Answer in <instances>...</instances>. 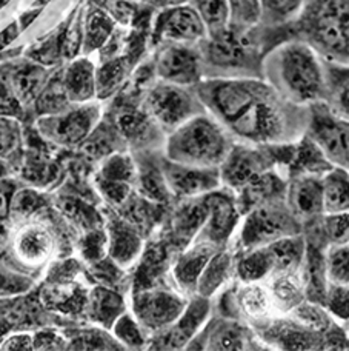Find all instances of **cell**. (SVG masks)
<instances>
[{"instance_id": "cell-52", "label": "cell", "mask_w": 349, "mask_h": 351, "mask_svg": "<svg viewBox=\"0 0 349 351\" xmlns=\"http://www.w3.org/2000/svg\"><path fill=\"white\" fill-rule=\"evenodd\" d=\"M18 108H21V104L17 102L14 94L11 93L10 86L0 74V116L14 114Z\"/></svg>"}, {"instance_id": "cell-58", "label": "cell", "mask_w": 349, "mask_h": 351, "mask_svg": "<svg viewBox=\"0 0 349 351\" xmlns=\"http://www.w3.org/2000/svg\"><path fill=\"white\" fill-rule=\"evenodd\" d=\"M2 171H3V164H2V160H0V174H2Z\"/></svg>"}, {"instance_id": "cell-24", "label": "cell", "mask_w": 349, "mask_h": 351, "mask_svg": "<svg viewBox=\"0 0 349 351\" xmlns=\"http://www.w3.org/2000/svg\"><path fill=\"white\" fill-rule=\"evenodd\" d=\"M263 282L279 315H288L297 305L307 300L300 269L272 273Z\"/></svg>"}, {"instance_id": "cell-39", "label": "cell", "mask_w": 349, "mask_h": 351, "mask_svg": "<svg viewBox=\"0 0 349 351\" xmlns=\"http://www.w3.org/2000/svg\"><path fill=\"white\" fill-rule=\"evenodd\" d=\"M137 182L142 196L153 204H165L172 196L166 185L161 167L148 165L145 168H137Z\"/></svg>"}, {"instance_id": "cell-29", "label": "cell", "mask_w": 349, "mask_h": 351, "mask_svg": "<svg viewBox=\"0 0 349 351\" xmlns=\"http://www.w3.org/2000/svg\"><path fill=\"white\" fill-rule=\"evenodd\" d=\"M53 247L54 242L51 234L40 225H27L17 234L14 242L16 254L25 263H33V265L45 262L51 254Z\"/></svg>"}, {"instance_id": "cell-8", "label": "cell", "mask_w": 349, "mask_h": 351, "mask_svg": "<svg viewBox=\"0 0 349 351\" xmlns=\"http://www.w3.org/2000/svg\"><path fill=\"white\" fill-rule=\"evenodd\" d=\"M142 106L166 134L191 117L207 111L194 86L174 85L159 79L146 88Z\"/></svg>"}, {"instance_id": "cell-32", "label": "cell", "mask_w": 349, "mask_h": 351, "mask_svg": "<svg viewBox=\"0 0 349 351\" xmlns=\"http://www.w3.org/2000/svg\"><path fill=\"white\" fill-rule=\"evenodd\" d=\"M90 316L105 328H111L116 319L127 311V302L120 293L108 287H96L88 299Z\"/></svg>"}, {"instance_id": "cell-49", "label": "cell", "mask_w": 349, "mask_h": 351, "mask_svg": "<svg viewBox=\"0 0 349 351\" xmlns=\"http://www.w3.org/2000/svg\"><path fill=\"white\" fill-rule=\"evenodd\" d=\"M18 143L17 123L11 119L0 116V159L14 152Z\"/></svg>"}, {"instance_id": "cell-54", "label": "cell", "mask_w": 349, "mask_h": 351, "mask_svg": "<svg viewBox=\"0 0 349 351\" xmlns=\"http://www.w3.org/2000/svg\"><path fill=\"white\" fill-rule=\"evenodd\" d=\"M6 241H8V234H6V230L3 228V225L0 223V253H2L6 247Z\"/></svg>"}, {"instance_id": "cell-25", "label": "cell", "mask_w": 349, "mask_h": 351, "mask_svg": "<svg viewBox=\"0 0 349 351\" xmlns=\"http://www.w3.org/2000/svg\"><path fill=\"white\" fill-rule=\"evenodd\" d=\"M235 278V250L222 247L207 263L197 282L196 294L213 299L223 287Z\"/></svg>"}, {"instance_id": "cell-41", "label": "cell", "mask_w": 349, "mask_h": 351, "mask_svg": "<svg viewBox=\"0 0 349 351\" xmlns=\"http://www.w3.org/2000/svg\"><path fill=\"white\" fill-rule=\"evenodd\" d=\"M325 265L329 284L349 285V242L328 245L325 250Z\"/></svg>"}, {"instance_id": "cell-10", "label": "cell", "mask_w": 349, "mask_h": 351, "mask_svg": "<svg viewBox=\"0 0 349 351\" xmlns=\"http://www.w3.org/2000/svg\"><path fill=\"white\" fill-rule=\"evenodd\" d=\"M188 300L186 294L180 290L176 291L165 287H148L134 293L131 311L153 336L170 327L182 315Z\"/></svg>"}, {"instance_id": "cell-57", "label": "cell", "mask_w": 349, "mask_h": 351, "mask_svg": "<svg viewBox=\"0 0 349 351\" xmlns=\"http://www.w3.org/2000/svg\"><path fill=\"white\" fill-rule=\"evenodd\" d=\"M5 287H6V279H5V276L2 274V271H0V291H2Z\"/></svg>"}, {"instance_id": "cell-31", "label": "cell", "mask_w": 349, "mask_h": 351, "mask_svg": "<svg viewBox=\"0 0 349 351\" xmlns=\"http://www.w3.org/2000/svg\"><path fill=\"white\" fill-rule=\"evenodd\" d=\"M323 215L349 211V171L334 167L322 178Z\"/></svg>"}, {"instance_id": "cell-19", "label": "cell", "mask_w": 349, "mask_h": 351, "mask_svg": "<svg viewBox=\"0 0 349 351\" xmlns=\"http://www.w3.org/2000/svg\"><path fill=\"white\" fill-rule=\"evenodd\" d=\"M231 287L237 317L246 322L254 331L279 316L265 282H240L235 279V284Z\"/></svg>"}, {"instance_id": "cell-1", "label": "cell", "mask_w": 349, "mask_h": 351, "mask_svg": "<svg viewBox=\"0 0 349 351\" xmlns=\"http://www.w3.org/2000/svg\"><path fill=\"white\" fill-rule=\"evenodd\" d=\"M194 90L235 142L292 143L307 133L309 106L291 104L263 77H203Z\"/></svg>"}, {"instance_id": "cell-60", "label": "cell", "mask_w": 349, "mask_h": 351, "mask_svg": "<svg viewBox=\"0 0 349 351\" xmlns=\"http://www.w3.org/2000/svg\"><path fill=\"white\" fill-rule=\"evenodd\" d=\"M348 333H349V331H348Z\"/></svg>"}, {"instance_id": "cell-46", "label": "cell", "mask_w": 349, "mask_h": 351, "mask_svg": "<svg viewBox=\"0 0 349 351\" xmlns=\"http://www.w3.org/2000/svg\"><path fill=\"white\" fill-rule=\"evenodd\" d=\"M231 25L239 28L257 27L261 19L260 0H229Z\"/></svg>"}, {"instance_id": "cell-28", "label": "cell", "mask_w": 349, "mask_h": 351, "mask_svg": "<svg viewBox=\"0 0 349 351\" xmlns=\"http://www.w3.org/2000/svg\"><path fill=\"white\" fill-rule=\"evenodd\" d=\"M276 271L270 245L235 252V279L240 282H263Z\"/></svg>"}, {"instance_id": "cell-45", "label": "cell", "mask_w": 349, "mask_h": 351, "mask_svg": "<svg viewBox=\"0 0 349 351\" xmlns=\"http://www.w3.org/2000/svg\"><path fill=\"white\" fill-rule=\"evenodd\" d=\"M322 304L335 321L349 324V285L329 284Z\"/></svg>"}, {"instance_id": "cell-56", "label": "cell", "mask_w": 349, "mask_h": 351, "mask_svg": "<svg viewBox=\"0 0 349 351\" xmlns=\"http://www.w3.org/2000/svg\"><path fill=\"white\" fill-rule=\"evenodd\" d=\"M190 0H165V6L166 5H177V3H188Z\"/></svg>"}, {"instance_id": "cell-12", "label": "cell", "mask_w": 349, "mask_h": 351, "mask_svg": "<svg viewBox=\"0 0 349 351\" xmlns=\"http://www.w3.org/2000/svg\"><path fill=\"white\" fill-rule=\"evenodd\" d=\"M207 28L190 3L166 5L160 8L153 23V43L164 42L197 45L207 37Z\"/></svg>"}, {"instance_id": "cell-37", "label": "cell", "mask_w": 349, "mask_h": 351, "mask_svg": "<svg viewBox=\"0 0 349 351\" xmlns=\"http://www.w3.org/2000/svg\"><path fill=\"white\" fill-rule=\"evenodd\" d=\"M288 315L297 321L303 327H307L317 333L328 335L329 331L334 330L340 322L329 315L328 310L323 306V304L313 302V300H303L300 305H297L294 310Z\"/></svg>"}, {"instance_id": "cell-43", "label": "cell", "mask_w": 349, "mask_h": 351, "mask_svg": "<svg viewBox=\"0 0 349 351\" xmlns=\"http://www.w3.org/2000/svg\"><path fill=\"white\" fill-rule=\"evenodd\" d=\"M99 178L105 180L133 184V182L137 180V165L131 156L123 153H113L103 160Z\"/></svg>"}, {"instance_id": "cell-27", "label": "cell", "mask_w": 349, "mask_h": 351, "mask_svg": "<svg viewBox=\"0 0 349 351\" xmlns=\"http://www.w3.org/2000/svg\"><path fill=\"white\" fill-rule=\"evenodd\" d=\"M185 200L186 202H183L172 219L174 239L182 250L196 239L207 219V205L203 197Z\"/></svg>"}, {"instance_id": "cell-6", "label": "cell", "mask_w": 349, "mask_h": 351, "mask_svg": "<svg viewBox=\"0 0 349 351\" xmlns=\"http://www.w3.org/2000/svg\"><path fill=\"white\" fill-rule=\"evenodd\" d=\"M296 142L292 143H245L235 142L220 165L222 186L237 191L257 176L271 170L286 174L294 159Z\"/></svg>"}, {"instance_id": "cell-16", "label": "cell", "mask_w": 349, "mask_h": 351, "mask_svg": "<svg viewBox=\"0 0 349 351\" xmlns=\"http://www.w3.org/2000/svg\"><path fill=\"white\" fill-rule=\"evenodd\" d=\"M196 343H201L197 348L202 350H265L266 346L260 341L257 333L249 327L246 322L231 317H219L201 330L192 342L188 346L191 348Z\"/></svg>"}, {"instance_id": "cell-3", "label": "cell", "mask_w": 349, "mask_h": 351, "mask_svg": "<svg viewBox=\"0 0 349 351\" xmlns=\"http://www.w3.org/2000/svg\"><path fill=\"white\" fill-rule=\"evenodd\" d=\"M289 29L325 62L349 66V0H305Z\"/></svg>"}, {"instance_id": "cell-7", "label": "cell", "mask_w": 349, "mask_h": 351, "mask_svg": "<svg viewBox=\"0 0 349 351\" xmlns=\"http://www.w3.org/2000/svg\"><path fill=\"white\" fill-rule=\"evenodd\" d=\"M303 233V223L292 215L285 199L272 200L242 216L235 231V252L257 248L282 237Z\"/></svg>"}, {"instance_id": "cell-13", "label": "cell", "mask_w": 349, "mask_h": 351, "mask_svg": "<svg viewBox=\"0 0 349 351\" xmlns=\"http://www.w3.org/2000/svg\"><path fill=\"white\" fill-rule=\"evenodd\" d=\"M101 119L99 105H83L74 110H65L59 114L45 116L39 121V130L64 147H76L88 139Z\"/></svg>"}, {"instance_id": "cell-22", "label": "cell", "mask_w": 349, "mask_h": 351, "mask_svg": "<svg viewBox=\"0 0 349 351\" xmlns=\"http://www.w3.org/2000/svg\"><path fill=\"white\" fill-rule=\"evenodd\" d=\"M286 186H288V176L280 170L266 171L246 182L234 191L242 216L255 206L285 199Z\"/></svg>"}, {"instance_id": "cell-11", "label": "cell", "mask_w": 349, "mask_h": 351, "mask_svg": "<svg viewBox=\"0 0 349 351\" xmlns=\"http://www.w3.org/2000/svg\"><path fill=\"white\" fill-rule=\"evenodd\" d=\"M155 77L182 86H196L203 76L201 48L192 43H159L153 60Z\"/></svg>"}, {"instance_id": "cell-55", "label": "cell", "mask_w": 349, "mask_h": 351, "mask_svg": "<svg viewBox=\"0 0 349 351\" xmlns=\"http://www.w3.org/2000/svg\"><path fill=\"white\" fill-rule=\"evenodd\" d=\"M143 3L148 6H154V8H164L165 0H142Z\"/></svg>"}, {"instance_id": "cell-18", "label": "cell", "mask_w": 349, "mask_h": 351, "mask_svg": "<svg viewBox=\"0 0 349 351\" xmlns=\"http://www.w3.org/2000/svg\"><path fill=\"white\" fill-rule=\"evenodd\" d=\"M285 202L303 225L323 216L322 176L291 174L288 176Z\"/></svg>"}, {"instance_id": "cell-4", "label": "cell", "mask_w": 349, "mask_h": 351, "mask_svg": "<svg viewBox=\"0 0 349 351\" xmlns=\"http://www.w3.org/2000/svg\"><path fill=\"white\" fill-rule=\"evenodd\" d=\"M205 77H261L268 53L260 23L253 28L229 27L198 43Z\"/></svg>"}, {"instance_id": "cell-38", "label": "cell", "mask_w": 349, "mask_h": 351, "mask_svg": "<svg viewBox=\"0 0 349 351\" xmlns=\"http://www.w3.org/2000/svg\"><path fill=\"white\" fill-rule=\"evenodd\" d=\"M131 65L128 58L108 59L105 64L96 70V94L105 99L118 90L129 74Z\"/></svg>"}, {"instance_id": "cell-53", "label": "cell", "mask_w": 349, "mask_h": 351, "mask_svg": "<svg viewBox=\"0 0 349 351\" xmlns=\"http://www.w3.org/2000/svg\"><path fill=\"white\" fill-rule=\"evenodd\" d=\"M12 199H14V186L10 182L0 180V221L8 217L12 206Z\"/></svg>"}, {"instance_id": "cell-40", "label": "cell", "mask_w": 349, "mask_h": 351, "mask_svg": "<svg viewBox=\"0 0 349 351\" xmlns=\"http://www.w3.org/2000/svg\"><path fill=\"white\" fill-rule=\"evenodd\" d=\"M263 27H282L291 23L300 12L305 0H260Z\"/></svg>"}, {"instance_id": "cell-17", "label": "cell", "mask_w": 349, "mask_h": 351, "mask_svg": "<svg viewBox=\"0 0 349 351\" xmlns=\"http://www.w3.org/2000/svg\"><path fill=\"white\" fill-rule=\"evenodd\" d=\"M160 167L171 194L180 199L203 197L222 186L219 168L185 165L166 158Z\"/></svg>"}, {"instance_id": "cell-15", "label": "cell", "mask_w": 349, "mask_h": 351, "mask_svg": "<svg viewBox=\"0 0 349 351\" xmlns=\"http://www.w3.org/2000/svg\"><path fill=\"white\" fill-rule=\"evenodd\" d=\"M203 200L207 205V219L197 236H202L219 247L229 245L242 221L235 193L227 186H220L203 196Z\"/></svg>"}, {"instance_id": "cell-51", "label": "cell", "mask_w": 349, "mask_h": 351, "mask_svg": "<svg viewBox=\"0 0 349 351\" xmlns=\"http://www.w3.org/2000/svg\"><path fill=\"white\" fill-rule=\"evenodd\" d=\"M0 350H11V351H28L34 350V336L27 333H16L10 335L8 337L0 342Z\"/></svg>"}, {"instance_id": "cell-50", "label": "cell", "mask_w": 349, "mask_h": 351, "mask_svg": "<svg viewBox=\"0 0 349 351\" xmlns=\"http://www.w3.org/2000/svg\"><path fill=\"white\" fill-rule=\"evenodd\" d=\"M66 341L53 330L39 331L34 335V350H65Z\"/></svg>"}, {"instance_id": "cell-9", "label": "cell", "mask_w": 349, "mask_h": 351, "mask_svg": "<svg viewBox=\"0 0 349 351\" xmlns=\"http://www.w3.org/2000/svg\"><path fill=\"white\" fill-rule=\"evenodd\" d=\"M334 167L349 171V121L323 102L309 105L307 133Z\"/></svg>"}, {"instance_id": "cell-34", "label": "cell", "mask_w": 349, "mask_h": 351, "mask_svg": "<svg viewBox=\"0 0 349 351\" xmlns=\"http://www.w3.org/2000/svg\"><path fill=\"white\" fill-rule=\"evenodd\" d=\"M116 21L113 16L97 2L90 6L83 27V49L91 53L105 47L114 33Z\"/></svg>"}, {"instance_id": "cell-44", "label": "cell", "mask_w": 349, "mask_h": 351, "mask_svg": "<svg viewBox=\"0 0 349 351\" xmlns=\"http://www.w3.org/2000/svg\"><path fill=\"white\" fill-rule=\"evenodd\" d=\"M317 228L326 245L349 242V211L339 215H323L317 219Z\"/></svg>"}, {"instance_id": "cell-36", "label": "cell", "mask_w": 349, "mask_h": 351, "mask_svg": "<svg viewBox=\"0 0 349 351\" xmlns=\"http://www.w3.org/2000/svg\"><path fill=\"white\" fill-rule=\"evenodd\" d=\"M111 331H113L116 341L128 350L148 348L149 339H151V335L139 322V319L133 315V311L128 310L116 319Z\"/></svg>"}, {"instance_id": "cell-2", "label": "cell", "mask_w": 349, "mask_h": 351, "mask_svg": "<svg viewBox=\"0 0 349 351\" xmlns=\"http://www.w3.org/2000/svg\"><path fill=\"white\" fill-rule=\"evenodd\" d=\"M261 77L294 105L309 106L325 97V60L303 40H285L268 51Z\"/></svg>"}, {"instance_id": "cell-14", "label": "cell", "mask_w": 349, "mask_h": 351, "mask_svg": "<svg viewBox=\"0 0 349 351\" xmlns=\"http://www.w3.org/2000/svg\"><path fill=\"white\" fill-rule=\"evenodd\" d=\"M211 316V299L192 294L185 310L170 327L151 336L148 348L151 350H183L201 333Z\"/></svg>"}, {"instance_id": "cell-21", "label": "cell", "mask_w": 349, "mask_h": 351, "mask_svg": "<svg viewBox=\"0 0 349 351\" xmlns=\"http://www.w3.org/2000/svg\"><path fill=\"white\" fill-rule=\"evenodd\" d=\"M0 74L21 105L36 102L49 80V73L45 65L37 64L34 60L10 62L2 68Z\"/></svg>"}, {"instance_id": "cell-42", "label": "cell", "mask_w": 349, "mask_h": 351, "mask_svg": "<svg viewBox=\"0 0 349 351\" xmlns=\"http://www.w3.org/2000/svg\"><path fill=\"white\" fill-rule=\"evenodd\" d=\"M70 99H68L62 77H55L48 80L47 86L43 88L39 97L36 99V108L39 110L40 114L51 116L59 114V112L68 110L70 106Z\"/></svg>"}, {"instance_id": "cell-33", "label": "cell", "mask_w": 349, "mask_h": 351, "mask_svg": "<svg viewBox=\"0 0 349 351\" xmlns=\"http://www.w3.org/2000/svg\"><path fill=\"white\" fill-rule=\"evenodd\" d=\"M326 90L325 102L335 114L349 121V66L325 62Z\"/></svg>"}, {"instance_id": "cell-59", "label": "cell", "mask_w": 349, "mask_h": 351, "mask_svg": "<svg viewBox=\"0 0 349 351\" xmlns=\"http://www.w3.org/2000/svg\"><path fill=\"white\" fill-rule=\"evenodd\" d=\"M129 2H142V0H129Z\"/></svg>"}, {"instance_id": "cell-30", "label": "cell", "mask_w": 349, "mask_h": 351, "mask_svg": "<svg viewBox=\"0 0 349 351\" xmlns=\"http://www.w3.org/2000/svg\"><path fill=\"white\" fill-rule=\"evenodd\" d=\"M117 130L120 131L122 137L137 147H146L151 143L157 131H161L153 117L148 114L145 108H125L117 116Z\"/></svg>"}, {"instance_id": "cell-5", "label": "cell", "mask_w": 349, "mask_h": 351, "mask_svg": "<svg viewBox=\"0 0 349 351\" xmlns=\"http://www.w3.org/2000/svg\"><path fill=\"white\" fill-rule=\"evenodd\" d=\"M234 143L228 130L205 111L168 133L165 158L185 165L220 168Z\"/></svg>"}, {"instance_id": "cell-23", "label": "cell", "mask_w": 349, "mask_h": 351, "mask_svg": "<svg viewBox=\"0 0 349 351\" xmlns=\"http://www.w3.org/2000/svg\"><path fill=\"white\" fill-rule=\"evenodd\" d=\"M143 237L131 221L116 217L108 227V254L120 268H128L140 258Z\"/></svg>"}, {"instance_id": "cell-20", "label": "cell", "mask_w": 349, "mask_h": 351, "mask_svg": "<svg viewBox=\"0 0 349 351\" xmlns=\"http://www.w3.org/2000/svg\"><path fill=\"white\" fill-rule=\"evenodd\" d=\"M220 248L222 247L217 243L197 236L190 245L182 250L172 265V278L180 291L185 293L186 296L196 294L197 282L201 279L205 267Z\"/></svg>"}, {"instance_id": "cell-35", "label": "cell", "mask_w": 349, "mask_h": 351, "mask_svg": "<svg viewBox=\"0 0 349 351\" xmlns=\"http://www.w3.org/2000/svg\"><path fill=\"white\" fill-rule=\"evenodd\" d=\"M207 28L208 36H217L231 27L229 0H190Z\"/></svg>"}, {"instance_id": "cell-48", "label": "cell", "mask_w": 349, "mask_h": 351, "mask_svg": "<svg viewBox=\"0 0 349 351\" xmlns=\"http://www.w3.org/2000/svg\"><path fill=\"white\" fill-rule=\"evenodd\" d=\"M97 186L103 194V197L114 206H122L127 204L131 197V191H133V184H128V182L105 180L101 178L97 179Z\"/></svg>"}, {"instance_id": "cell-47", "label": "cell", "mask_w": 349, "mask_h": 351, "mask_svg": "<svg viewBox=\"0 0 349 351\" xmlns=\"http://www.w3.org/2000/svg\"><path fill=\"white\" fill-rule=\"evenodd\" d=\"M76 343L74 348H86V350H117L123 348L120 343L116 341L114 336H108L103 330H92L88 333L80 335L76 339L71 341Z\"/></svg>"}, {"instance_id": "cell-26", "label": "cell", "mask_w": 349, "mask_h": 351, "mask_svg": "<svg viewBox=\"0 0 349 351\" xmlns=\"http://www.w3.org/2000/svg\"><path fill=\"white\" fill-rule=\"evenodd\" d=\"M62 84L71 104H86L96 94V66L88 59H77L62 74Z\"/></svg>"}]
</instances>
